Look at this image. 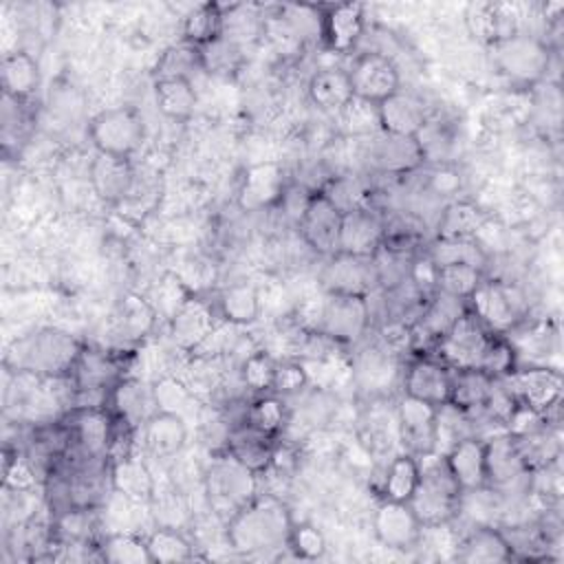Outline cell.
<instances>
[{
    "instance_id": "1",
    "label": "cell",
    "mask_w": 564,
    "mask_h": 564,
    "mask_svg": "<svg viewBox=\"0 0 564 564\" xmlns=\"http://www.w3.org/2000/svg\"><path fill=\"white\" fill-rule=\"evenodd\" d=\"M293 518L273 494H256L238 513L225 522V535L238 555H262L289 544Z\"/></svg>"
},
{
    "instance_id": "2",
    "label": "cell",
    "mask_w": 564,
    "mask_h": 564,
    "mask_svg": "<svg viewBox=\"0 0 564 564\" xmlns=\"http://www.w3.org/2000/svg\"><path fill=\"white\" fill-rule=\"evenodd\" d=\"M84 344L59 328H37L20 339H13L4 355V366L11 372L35 377H68Z\"/></svg>"
},
{
    "instance_id": "3",
    "label": "cell",
    "mask_w": 564,
    "mask_h": 564,
    "mask_svg": "<svg viewBox=\"0 0 564 564\" xmlns=\"http://www.w3.org/2000/svg\"><path fill=\"white\" fill-rule=\"evenodd\" d=\"M460 496L463 491L449 474L443 454L421 458V478L408 502L425 529L452 522L458 516Z\"/></svg>"
},
{
    "instance_id": "4",
    "label": "cell",
    "mask_w": 564,
    "mask_h": 564,
    "mask_svg": "<svg viewBox=\"0 0 564 564\" xmlns=\"http://www.w3.org/2000/svg\"><path fill=\"white\" fill-rule=\"evenodd\" d=\"M209 509L225 522L256 498L258 474L236 460L227 449L218 452L203 476Z\"/></svg>"
},
{
    "instance_id": "5",
    "label": "cell",
    "mask_w": 564,
    "mask_h": 564,
    "mask_svg": "<svg viewBox=\"0 0 564 564\" xmlns=\"http://www.w3.org/2000/svg\"><path fill=\"white\" fill-rule=\"evenodd\" d=\"M494 68L520 86L542 82L551 66V48L544 40L529 33H513L505 40L489 44Z\"/></svg>"
},
{
    "instance_id": "6",
    "label": "cell",
    "mask_w": 564,
    "mask_h": 564,
    "mask_svg": "<svg viewBox=\"0 0 564 564\" xmlns=\"http://www.w3.org/2000/svg\"><path fill=\"white\" fill-rule=\"evenodd\" d=\"M467 308L491 330L507 335L516 330L524 319V297L518 286L505 280L482 278L471 297L467 300Z\"/></svg>"
},
{
    "instance_id": "7",
    "label": "cell",
    "mask_w": 564,
    "mask_h": 564,
    "mask_svg": "<svg viewBox=\"0 0 564 564\" xmlns=\"http://www.w3.org/2000/svg\"><path fill=\"white\" fill-rule=\"evenodd\" d=\"M88 134L97 152L130 159L145 139V123L137 108L117 106L97 112L88 123Z\"/></svg>"
},
{
    "instance_id": "8",
    "label": "cell",
    "mask_w": 564,
    "mask_h": 564,
    "mask_svg": "<svg viewBox=\"0 0 564 564\" xmlns=\"http://www.w3.org/2000/svg\"><path fill=\"white\" fill-rule=\"evenodd\" d=\"M370 322V297L326 293V300L317 308L313 330L335 344H355L368 333Z\"/></svg>"
},
{
    "instance_id": "9",
    "label": "cell",
    "mask_w": 564,
    "mask_h": 564,
    "mask_svg": "<svg viewBox=\"0 0 564 564\" xmlns=\"http://www.w3.org/2000/svg\"><path fill=\"white\" fill-rule=\"evenodd\" d=\"M494 333L467 308L454 326L436 341L432 355L443 359L449 368H478Z\"/></svg>"
},
{
    "instance_id": "10",
    "label": "cell",
    "mask_w": 564,
    "mask_h": 564,
    "mask_svg": "<svg viewBox=\"0 0 564 564\" xmlns=\"http://www.w3.org/2000/svg\"><path fill=\"white\" fill-rule=\"evenodd\" d=\"M518 403H524L542 414L555 412L562 403V372L549 366H527L516 368L511 375L500 379Z\"/></svg>"
},
{
    "instance_id": "11",
    "label": "cell",
    "mask_w": 564,
    "mask_h": 564,
    "mask_svg": "<svg viewBox=\"0 0 564 564\" xmlns=\"http://www.w3.org/2000/svg\"><path fill=\"white\" fill-rule=\"evenodd\" d=\"M319 280L326 293L339 295L370 297L381 289L372 256H350L337 251L328 256V262L324 264Z\"/></svg>"
},
{
    "instance_id": "12",
    "label": "cell",
    "mask_w": 564,
    "mask_h": 564,
    "mask_svg": "<svg viewBox=\"0 0 564 564\" xmlns=\"http://www.w3.org/2000/svg\"><path fill=\"white\" fill-rule=\"evenodd\" d=\"M397 438L405 454L414 458H425L438 454V438H436V408L405 397L397 405Z\"/></svg>"
},
{
    "instance_id": "13",
    "label": "cell",
    "mask_w": 564,
    "mask_h": 564,
    "mask_svg": "<svg viewBox=\"0 0 564 564\" xmlns=\"http://www.w3.org/2000/svg\"><path fill=\"white\" fill-rule=\"evenodd\" d=\"M454 368L432 352H416L403 370V394L425 401L434 408L449 401Z\"/></svg>"
},
{
    "instance_id": "14",
    "label": "cell",
    "mask_w": 564,
    "mask_h": 564,
    "mask_svg": "<svg viewBox=\"0 0 564 564\" xmlns=\"http://www.w3.org/2000/svg\"><path fill=\"white\" fill-rule=\"evenodd\" d=\"M216 304L192 293L167 322L172 346L181 352H196L216 330Z\"/></svg>"
},
{
    "instance_id": "15",
    "label": "cell",
    "mask_w": 564,
    "mask_h": 564,
    "mask_svg": "<svg viewBox=\"0 0 564 564\" xmlns=\"http://www.w3.org/2000/svg\"><path fill=\"white\" fill-rule=\"evenodd\" d=\"M485 469L487 487L496 494H509L518 485H529L531 471L524 465L516 441L507 432H496L485 438Z\"/></svg>"
},
{
    "instance_id": "16",
    "label": "cell",
    "mask_w": 564,
    "mask_h": 564,
    "mask_svg": "<svg viewBox=\"0 0 564 564\" xmlns=\"http://www.w3.org/2000/svg\"><path fill=\"white\" fill-rule=\"evenodd\" d=\"M352 95L370 104H381L401 90L397 64L383 53H361L348 68Z\"/></svg>"
},
{
    "instance_id": "17",
    "label": "cell",
    "mask_w": 564,
    "mask_h": 564,
    "mask_svg": "<svg viewBox=\"0 0 564 564\" xmlns=\"http://www.w3.org/2000/svg\"><path fill=\"white\" fill-rule=\"evenodd\" d=\"M423 524L410 502L383 498L372 516L375 538L392 551L414 549L423 538Z\"/></svg>"
},
{
    "instance_id": "18",
    "label": "cell",
    "mask_w": 564,
    "mask_h": 564,
    "mask_svg": "<svg viewBox=\"0 0 564 564\" xmlns=\"http://www.w3.org/2000/svg\"><path fill=\"white\" fill-rule=\"evenodd\" d=\"M284 167L275 161H260L242 172L238 185V207L242 212H262L278 205L286 192Z\"/></svg>"
},
{
    "instance_id": "19",
    "label": "cell",
    "mask_w": 564,
    "mask_h": 564,
    "mask_svg": "<svg viewBox=\"0 0 564 564\" xmlns=\"http://www.w3.org/2000/svg\"><path fill=\"white\" fill-rule=\"evenodd\" d=\"M341 216L344 214L322 192H313L304 214L297 220L302 240L322 256L337 253Z\"/></svg>"
},
{
    "instance_id": "20",
    "label": "cell",
    "mask_w": 564,
    "mask_h": 564,
    "mask_svg": "<svg viewBox=\"0 0 564 564\" xmlns=\"http://www.w3.org/2000/svg\"><path fill=\"white\" fill-rule=\"evenodd\" d=\"M106 408L112 412V416L130 427V430H139L156 410V401H154V390L152 383H145L137 377H123L119 379L112 390L108 392V401Z\"/></svg>"
},
{
    "instance_id": "21",
    "label": "cell",
    "mask_w": 564,
    "mask_h": 564,
    "mask_svg": "<svg viewBox=\"0 0 564 564\" xmlns=\"http://www.w3.org/2000/svg\"><path fill=\"white\" fill-rule=\"evenodd\" d=\"M368 163L381 174H408L416 170L425 159L416 137H399L388 132H377L370 137Z\"/></svg>"
},
{
    "instance_id": "22",
    "label": "cell",
    "mask_w": 564,
    "mask_h": 564,
    "mask_svg": "<svg viewBox=\"0 0 564 564\" xmlns=\"http://www.w3.org/2000/svg\"><path fill=\"white\" fill-rule=\"evenodd\" d=\"M386 238V220L372 209H355L341 216L339 229V253L350 256H375Z\"/></svg>"
},
{
    "instance_id": "23",
    "label": "cell",
    "mask_w": 564,
    "mask_h": 564,
    "mask_svg": "<svg viewBox=\"0 0 564 564\" xmlns=\"http://www.w3.org/2000/svg\"><path fill=\"white\" fill-rule=\"evenodd\" d=\"M88 178L95 194L110 205H121L137 183V174L130 159L101 152H97L90 161Z\"/></svg>"
},
{
    "instance_id": "24",
    "label": "cell",
    "mask_w": 564,
    "mask_h": 564,
    "mask_svg": "<svg viewBox=\"0 0 564 564\" xmlns=\"http://www.w3.org/2000/svg\"><path fill=\"white\" fill-rule=\"evenodd\" d=\"M156 319L159 315L148 297L126 293L110 315V333L119 344L130 346L145 339L154 330Z\"/></svg>"
},
{
    "instance_id": "25",
    "label": "cell",
    "mask_w": 564,
    "mask_h": 564,
    "mask_svg": "<svg viewBox=\"0 0 564 564\" xmlns=\"http://www.w3.org/2000/svg\"><path fill=\"white\" fill-rule=\"evenodd\" d=\"M364 7L344 2V4H330L322 11V33L328 51L335 53H348L355 48L364 33Z\"/></svg>"
},
{
    "instance_id": "26",
    "label": "cell",
    "mask_w": 564,
    "mask_h": 564,
    "mask_svg": "<svg viewBox=\"0 0 564 564\" xmlns=\"http://www.w3.org/2000/svg\"><path fill=\"white\" fill-rule=\"evenodd\" d=\"M443 460L454 476L460 491H474L487 487L485 469V438L467 436L443 452Z\"/></svg>"
},
{
    "instance_id": "27",
    "label": "cell",
    "mask_w": 564,
    "mask_h": 564,
    "mask_svg": "<svg viewBox=\"0 0 564 564\" xmlns=\"http://www.w3.org/2000/svg\"><path fill=\"white\" fill-rule=\"evenodd\" d=\"M275 445L278 438L267 436L264 432L251 427L245 421L231 425L225 441V449L258 476L269 471Z\"/></svg>"
},
{
    "instance_id": "28",
    "label": "cell",
    "mask_w": 564,
    "mask_h": 564,
    "mask_svg": "<svg viewBox=\"0 0 564 564\" xmlns=\"http://www.w3.org/2000/svg\"><path fill=\"white\" fill-rule=\"evenodd\" d=\"M379 106V123L381 132L399 134V137H416L425 121L430 119L423 99L412 93L397 90Z\"/></svg>"
},
{
    "instance_id": "29",
    "label": "cell",
    "mask_w": 564,
    "mask_h": 564,
    "mask_svg": "<svg viewBox=\"0 0 564 564\" xmlns=\"http://www.w3.org/2000/svg\"><path fill=\"white\" fill-rule=\"evenodd\" d=\"M143 449L154 458H172L187 443V423L170 412H154L139 430Z\"/></svg>"
},
{
    "instance_id": "30",
    "label": "cell",
    "mask_w": 564,
    "mask_h": 564,
    "mask_svg": "<svg viewBox=\"0 0 564 564\" xmlns=\"http://www.w3.org/2000/svg\"><path fill=\"white\" fill-rule=\"evenodd\" d=\"M469 33L487 46L518 33V15L513 7L498 2H471L465 11Z\"/></svg>"
},
{
    "instance_id": "31",
    "label": "cell",
    "mask_w": 564,
    "mask_h": 564,
    "mask_svg": "<svg viewBox=\"0 0 564 564\" xmlns=\"http://www.w3.org/2000/svg\"><path fill=\"white\" fill-rule=\"evenodd\" d=\"M456 560L465 564H500L513 560L505 531L494 524H476L458 544Z\"/></svg>"
},
{
    "instance_id": "32",
    "label": "cell",
    "mask_w": 564,
    "mask_h": 564,
    "mask_svg": "<svg viewBox=\"0 0 564 564\" xmlns=\"http://www.w3.org/2000/svg\"><path fill=\"white\" fill-rule=\"evenodd\" d=\"M110 487L112 491L143 505H150L156 494V482L150 467L134 454L110 460Z\"/></svg>"
},
{
    "instance_id": "33",
    "label": "cell",
    "mask_w": 564,
    "mask_h": 564,
    "mask_svg": "<svg viewBox=\"0 0 564 564\" xmlns=\"http://www.w3.org/2000/svg\"><path fill=\"white\" fill-rule=\"evenodd\" d=\"M156 410L181 416L187 425L192 421L200 423L203 419V399L178 377L163 375L152 383Z\"/></svg>"
},
{
    "instance_id": "34",
    "label": "cell",
    "mask_w": 564,
    "mask_h": 564,
    "mask_svg": "<svg viewBox=\"0 0 564 564\" xmlns=\"http://www.w3.org/2000/svg\"><path fill=\"white\" fill-rule=\"evenodd\" d=\"M352 372L359 381L361 388L366 390H386L392 386L394 377L399 375V355L390 352L386 346L379 341L364 348L355 361H352Z\"/></svg>"
},
{
    "instance_id": "35",
    "label": "cell",
    "mask_w": 564,
    "mask_h": 564,
    "mask_svg": "<svg viewBox=\"0 0 564 564\" xmlns=\"http://www.w3.org/2000/svg\"><path fill=\"white\" fill-rule=\"evenodd\" d=\"M308 99L324 112H341V108L352 99V86L348 70L344 68H319L308 79Z\"/></svg>"
},
{
    "instance_id": "36",
    "label": "cell",
    "mask_w": 564,
    "mask_h": 564,
    "mask_svg": "<svg viewBox=\"0 0 564 564\" xmlns=\"http://www.w3.org/2000/svg\"><path fill=\"white\" fill-rule=\"evenodd\" d=\"M260 308H262L260 293L253 284L238 282L218 291L216 311H218V317L225 319V324L249 326L260 317Z\"/></svg>"
},
{
    "instance_id": "37",
    "label": "cell",
    "mask_w": 564,
    "mask_h": 564,
    "mask_svg": "<svg viewBox=\"0 0 564 564\" xmlns=\"http://www.w3.org/2000/svg\"><path fill=\"white\" fill-rule=\"evenodd\" d=\"M494 381L496 379H491L489 375H485L482 370H476V368L454 370L447 403H452L469 414H478L485 410V403L489 401Z\"/></svg>"
},
{
    "instance_id": "38",
    "label": "cell",
    "mask_w": 564,
    "mask_h": 564,
    "mask_svg": "<svg viewBox=\"0 0 564 564\" xmlns=\"http://www.w3.org/2000/svg\"><path fill=\"white\" fill-rule=\"evenodd\" d=\"M2 90L4 95L26 101L40 86V68L31 53L15 51L2 59Z\"/></svg>"
},
{
    "instance_id": "39",
    "label": "cell",
    "mask_w": 564,
    "mask_h": 564,
    "mask_svg": "<svg viewBox=\"0 0 564 564\" xmlns=\"http://www.w3.org/2000/svg\"><path fill=\"white\" fill-rule=\"evenodd\" d=\"M154 101L163 117L172 121H185L196 108V88L192 79L172 77L154 82Z\"/></svg>"
},
{
    "instance_id": "40",
    "label": "cell",
    "mask_w": 564,
    "mask_h": 564,
    "mask_svg": "<svg viewBox=\"0 0 564 564\" xmlns=\"http://www.w3.org/2000/svg\"><path fill=\"white\" fill-rule=\"evenodd\" d=\"M97 555L108 564H152L148 540L134 531H108L97 544Z\"/></svg>"
},
{
    "instance_id": "41",
    "label": "cell",
    "mask_w": 564,
    "mask_h": 564,
    "mask_svg": "<svg viewBox=\"0 0 564 564\" xmlns=\"http://www.w3.org/2000/svg\"><path fill=\"white\" fill-rule=\"evenodd\" d=\"M291 412L286 408V399L273 394V392H262L258 394L247 408L242 421L249 423L251 427L264 432L267 436L278 438L284 427L289 425Z\"/></svg>"
},
{
    "instance_id": "42",
    "label": "cell",
    "mask_w": 564,
    "mask_h": 564,
    "mask_svg": "<svg viewBox=\"0 0 564 564\" xmlns=\"http://www.w3.org/2000/svg\"><path fill=\"white\" fill-rule=\"evenodd\" d=\"M223 29H225V13H223V7L214 2L198 4L183 20V37L187 44L196 48H203L214 40H218L223 35Z\"/></svg>"
},
{
    "instance_id": "43",
    "label": "cell",
    "mask_w": 564,
    "mask_h": 564,
    "mask_svg": "<svg viewBox=\"0 0 564 564\" xmlns=\"http://www.w3.org/2000/svg\"><path fill=\"white\" fill-rule=\"evenodd\" d=\"M482 223L485 214L480 207L467 200H454L438 214L436 238H476Z\"/></svg>"
},
{
    "instance_id": "44",
    "label": "cell",
    "mask_w": 564,
    "mask_h": 564,
    "mask_svg": "<svg viewBox=\"0 0 564 564\" xmlns=\"http://www.w3.org/2000/svg\"><path fill=\"white\" fill-rule=\"evenodd\" d=\"M419 478H421V460L405 452L397 454L386 469L381 494L388 500L408 502L419 485Z\"/></svg>"
},
{
    "instance_id": "45",
    "label": "cell",
    "mask_w": 564,
    "mask_h": 564,
    "mask_svg": "<svg viewBox=\"0 0 564 564\" xmlns=\"http://www.w3.org/2000/svg\"><path fill=\"white\" fill-rule=\"evenodd\" d=\"M425 256L436 267L463 262V264H474L482 269L485 264V251L476 242V238H436L425 251Z\"/></svg>"
},
{
    "instance_id": "46",
    "label": "cell",
    "mask_w": 564,
    "mask_h": 564,
    "mask_svg": "<svg viewBox=\"0 0 564 564\" xmlns=\"http://www.w3.org/2000/svg\"><path fill=\"white\" fill-rule=\"evenodd\" d=\"M145 540H148L152 562L172 564V562H187L194 557L192 542L181 533L178 527L159 524Z\"/></svg>"
},
{
    "instance_id": "47",
    "label": "cell",
    "mask_w": 564,
    "mask_h": 564,
    "mask_svg": "<svg viewBox=\"0 0 564 564\" xmlns=\"http://www.w3.org/2000/svg\"><path fill=\"white\" fill-rule=\"evenodd\" d=\"M482 269L474 264H445L436 267V291L458 297V300H469L476 286L482 282Z\"/></svg>"
},
{
    "instance_id": "48",
    "label": "cell",
    "mask_w": 564,
    "mask_h": 564,
    "mask_svg": "<svg viewBox=\"0 0 564 564\" xmlns=\"http://www.w3.org/2000/svg\"><path fill=\"white\" fill-rule=\"evenodd\" d=\"M319 192H322L341 214L370 207V192H368L366 183H364L361 178H357V176H350V174L330 178Z\"/></svg>"
},
{
    "instance_id": "49",
    "label": "cell",
    "mask_w": 564,
    "mask_h": 564,
    "mask_svg": "<svg viewBox=\"0 0 564 564\" xmlns=\"http://www.w3.org/2000/svg\"><path fill=\"white\" fill-rule=\"evenodd\" d=\"M192 70H203L200 51L185 42V44L170 46L167 51H163V55L159 57V62L154 66V77L156 79H172V77L189 79Z\"/></svg>"
},
{
    "instance_id": "50",
    "label": "cell",
    "mask_w": 564,
    "mask_h": 564,
    "mask_svg": "<svg viewBox=\"0 0 564 564\" xmlns=\"http://www.w3.org/2000/svg\"><path fill=\"white\" fill-rule=\"evenodd\" d=\"M341 126L352 137H372L381 132L379 123V106L352 95V99L339 112Z\"/></svg>"
},
{
    "instance_id": "51",
    "label": "cell",
    "mask_w": 564,
    "mask_h": 564,
    "mask_svg": "<svg viewBox=\"0 0 564 564\" xmlns=\"http://www.w3.org/2000/svg\"><path fill=\"white\" fill-rule=\"evenodd\" d=\"M278 359H273L267 350L249 352L240 364V381L256 394L271 392L273 377H275Z\"/></svg>"
},
{
    "instance_id": "52",
    "label": "cell",
    "mask_w": 564,
    "mask_h": 564,
    "mask_svg": "<svg viewBox=\"0 0 564 564\" xmlns=\"http://www.w3.org/2000/svg\"><path fill=\"white\" fill-rule=\"evenodd\" d=\"M200 51V62H203V70L207 73H216V75H229L231 70H236L238 62H240V53L238 46L231 37L220 35L218 40H214L212 44L198 48Z\"/></svg>"
},
{
    "instance_id": "53",
    "label": "cell",
    "mask_w": 564,
    "mask_h": 564,
    "mask_svg": "<svg viewBox=\"0 0 564 564\" xmlns=\"http://www.w3.org/2000/svg\"><path fill=\"white\" fill-rule=\"evenodd\" d=\"M308 381H311V377H308V370L302 359H282L275 366L271 392L282 399H289V397L304 392Z\"/></svg>"
},
{
    "instance_id": "54",
    "label": "cell",
    "mask_w": 564,
    "mask_h": 564,
    "mask_svg": "<svg viewBox=\"0 0 564 564\" xmlns=\"http://www.w3.org/2000/svg\"><path fill=\"white\" fill-rule=\"evenodd\" d=\"M189 295H192V293H189L187 286L178 280V275H176V273H167V275L156 284L150 304L154 306V311H156L159 317H163V319L170 322V317L178 311V306H181Z\"/></svg>"
},
{
    "instance_id": "55",
    "label": "cell",
    "mask_w": 564,
    "mask_h": 564,
    "mask_svg": "<svg viewBox=\"0 0 564 564\" xmlns=\"http://www.w3.org/2000/svg\"><path fill=\"white\" fill-rule=\"evenodd\" d=\"M289 551H293L295 557L302 560H317L326 553V538L324 533L313 524H295L289 535Z\"/></svg>"
},
{
    "instance_id": "56",
    "label": "cell",
    "mask_w": 564,
    "mask_h": 564,
    "mask_svg": "<svg viewBox=\"0 0 564 564\" xmlns=\"http://www.w3.org/2000/svg\"><path fill=\"white\" fill-rule=\"evenodd\" d=\"M427 185L434 194L449 196L460 187V174L454 167H449L447 163H436V167L430 172Z\"/></svg>"
}]
</instances>
